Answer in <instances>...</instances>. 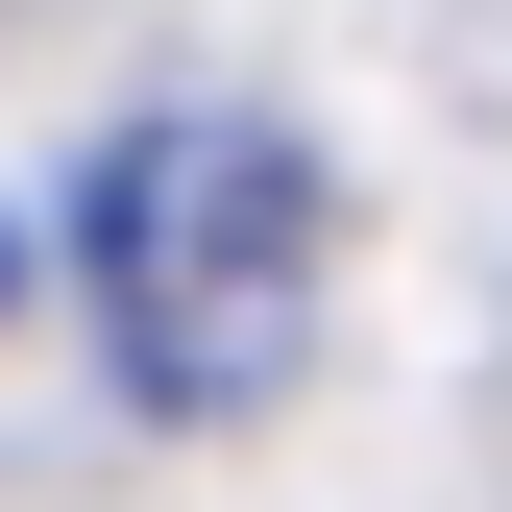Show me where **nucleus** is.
Returning <instances> with one entry per match:
<instances>
[{"mask_svg": "<svg viewBox=\"0 0 512 512\" xmlns=\"http://www.w3.org/2000/svg\"><path fill=\"white\" fill-rule=\"evenodd\" d=\"M74 269H98V366L147 415H269L317 366V269H342V196L269 98H147L74 196Z\"/></svg>", "mask_w": 512, "mask_h": 512, "instance_id": "1", "label": "nucleus"}]
</instances>
